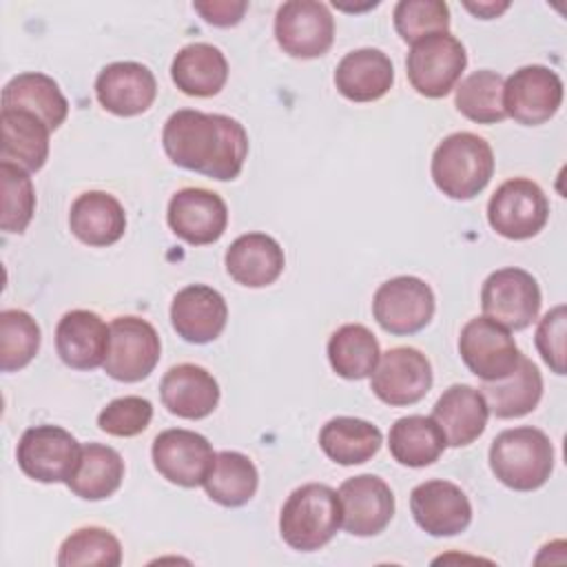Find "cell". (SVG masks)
Segmentation results:
<instances>
[{
  "instance_id": "obj_1",
  "label": "cell",
  "mask_w": 567,
  "mask_h": 567,
  "mask_svg": "<svg viewBox=\"0 0 567 567\" xmlns=\"http://www.w3.org/2000/svg\"><path fill=\"white\" fill-rule=\"evenodd\" d=\"M162 146L175 166L228 182L244 168L248 133L228 115L179 109L164 124Z\"/></svg>"
},
{
  "instance_id": "obj_2",
  "label": "cell",
  "mask_w": 567,
  "mask_h": 567,
  "mask_svg": "<svg viewBox=\"0 0 567 567\" xmlns=\"http://www.w3.org/2000/svg\"><path fill=\"white\" fill-rule=\"evenodd\" d=\"M489 467L509 489H538L554 472V445L543 430L532 425L503 430L489 445Z\"/></svg>"
},
{
  "instance_id": "obj_3",
  "label": "cell",
  "mask_w": 567,
  "mask_h": 567,
  "mask_svg": "<svg viewBox=\"0 0 567 567\" xmlns=\"http://www.w3.org/2000/svg\"><path fill=\"white\" fill-rule=\"evenodd\" d=\"M430 171L443 195L465 202L489 184L494 175V153L481 135L458 131L439 142L432 153Z\"/></svg>"
},
{
  "instance_id": "obj_4",
  "label": "cell",
  "mask_w": 567,
  "mask_h": 567,
  "mask_svg": "<svg viewBox=\"0 0 567 567\" xmlns=\"http://www.w3.org/2000/svg\"><path fill=\"white\" fill-rule=\"evenodd\" d=\"M341 527L339 494L323 483L297 487L279 514V534L297 551H317L328 545Z\"/></svg>"
},
{
  "instance_id": "obj_5",
  "label": "cell",
  "mask_w": 567,
  "mask_h": 567,
  "mask_svg": "<svg viewBox=\"0 0 567 567\" xmlns=\"http://www.w3.org/2000/svg\"><path fill=\"white\" fill-rule=\"evenodd\" d=\"M467 64L465 47L450 31L416 40L405 58L412 89L425 97H445L461 80Z\"/></svg>"
},
{
  "instance_id": "obj_6",
  "label": "cell",
  "mask_w": 567,
  "mask_h": 567,
  "mask_svg": "<svg viewBox=\"0 0 567 567\" xmlns=\"http://www.w3.org/2000/svg\"><path fill=\"white\" fill-rule=\"evenodd\" d=\"M82 445L60 425H35L18 441L20 470L38 483H66L80 463Z\"/></svg>"
},
{
  "instance_id": "obj_7",
  "label": "cell",
  "mask_w": 567,
  "mask_h": 567,
  "mask_svg": "<svg viewBox=\"0 0 567 567\" xmlns=\"http://www.w3.org/2000/svg\"><path fill=\"white\" fill-rule=\"evenodd\" d=\"M549 217V202L543 188L527 179L514 177L503 182L487 204L489 226L505 239H529L538 235Z\"/></svg>"
},
{
  "instance_id": "obj_8",
  "label": "cell",
  "mask_w": 567,
  "mask_h": 567,
  "mask_svg": "<svg viewBox=\"0 0 567 567\" xmlns=\"http://www.w3.org/2000/svg\"><path fill=\"white\" fill-rule=\"evenodd\" d=\"M109 352L104 359V372L124 383L146 379L162 354L157 330L142 317H115L109 326Z\"/></svg>"
},
{
  "instance_id": "obj_9",
  "label": "cell",
  "mask_w": 567,
  "mask_h": 567,
  "mask_svg": "<svg viewBox=\"0 0 567 567\" xmlns=\"http://www.w3.org/2000/svg\"><path fill=\"white\" fill-rule=\"evenodd\" d=\"M483 315L507 330H525L540 310L538 281L523 268L494 270L481 288Z\"/></svg>"
},
{
  "instance_id": "obj_10",
  "label": "cell",
  "mask_w": 567,
  "mask_h": 567,
  "mask_svg": "<svg viewBox=\"0 0 567 567\" xmlns=\"http://www.w3.org/2000/svg\"><path fill=\"white\" fill-rule=\"evenodd\" d=\"M372 315L390 334H414L434 317V292L423 279L412 275L388 279L374 292Z\"/></svg>"
},
{
  "instance_id": "obj_11",
  "label": "cell",
  "mask_w": 567,
  "mask_h": 567,
  "mask_svg": "<svg viewBox=\"0 0 567 567\" xmlns=\"http://www.w3.org/2000/svg\"><path fill=\"white\" fill-rule=\"evenodd\" d=\"M563 104L560 75L543 64L514 71L503 84V106L507 117L525 126L549 122Z\"/></svg>"
},
{
  "instance_id": "obj_12",
  "label": "cell",
  "mask_w": 567,
  "mask_h": 567,
  "mask_svg": "<svg viewBox=\"0 0 567 567\" xmlns=\"http://www.w3.org/2000/svg\"><path fill=\"white\" fill-rule=\"evenodd\" d=\"M275 38L292 58H321L334 42V18L323 2L288 0L277 9Z\"/></svg>"
},
{
  "instance_id": "obj_13",
  "label": "cell",
  "mask_w": 567,
  "mask_h": 567,
  "mask_svg": "<svg viewBox=\"0 0 567 567\" xmlns=\"http://www.w3.org/2000/svg\"><path fill=\"white\" fill-rule=\"evenodd\" d=\"M458 352L467 370L483 381L505 379L520 359L509 330L485 315L470 319L461 328Z\"/></svg>"
},
{
  "instance_id": "obj_14",
  "label": "cell",
  "mask_w": 567,
  "mask_h": 567,
  "mask_svg": "<svg viewBox=\"0 0 567 567\" xmlns=\"http://www.w3.org/2000/svg\"><path fill=\"white\" fill-rule=\"evenodd\" d=\"M432 388V365L427 357L410 346L390 348L379 357L370 374V390L379 401L403 408L419 403Z\"/></svg>"
},
{
  "instance_id": "obj_15",
  "label": "cell",
  "mask_w": 567,
  "mask_h": 567,
  "mask_svg": "<svg viewBox=\"0 0 567 567\" xmlns=\"http://www.w3.org/2000/svg\"><path fill=\"white\" fill-rule=\"evenodd\" d=\"M151 456L155 470L168 483L179 487L204 485L215 463V452L208 439L182 427L159 432L153 441Z\"/></svg>"
},
{
  "instance_id": "obj_16",
  "label": "cell",
  "mask_w": 567,
  "mask_h": 567,
  "mask_svg": "<svg viewBox=\"0 0 567 567\" xmlns=\"http://www.w3.org/2000/svg\"><path fill=\"white\" fill-rule=\"evenodd\" d=\"M341 527L352 536H377L394 516V494L374 474H359L341 483Z\"/></svg>"
},
{
  "instance_id": "obj_17",
  "label": "cell",
  "mask_w": 567,
  "mask_h": 567,
  "mask_svg": "<svg viewBox=\"0 0 567 567\" xmlns=\"http://www.w3.org/2000/svg\"><path fill=\"white\" fill-rule=\"evenodd\" d=\"M166 219L179 239L193 246H206L226 233L228 206L217 193L190 186L171 197Z\"/></svg>"
},
{
  "instance_id": "obj_18",
  "label": "cell",
  "mask_w": 567,
  "mask_h": 567,
  "mask_svg": "<svg viewBox=\"0 0 567 567\" xmlns=\"http://www.w3.org/2000/svg\"><path fill=\"white\" fill-rule=\"evenodd\" d=\"M410 509L416 525L430 536H456L472 523L467 494L443 478L419 483L410 494Z\"/></svg>"
},
{
  "instance_id": "obj_19",
  "label": "cell",
  "mask_w": 567,
  "mask_h": 567,
  "mask_svg": "<svg viewBox=\"0 0 567 567\" xmlns=\"http://www.w3.org/2000/svg\"><path fill=\"white\" fill-rule=\"evenodd\" d=\"M95 95L109 113L133 117L151 109L157 82L153 71L140 62H113L97 73Z\"/></svg>"
},
{
  "instance_id": "obj_20",
  "label": "cell",
  "mask_w": 567,
  "mask_h": 567,
  "mask_svg": "<svg viewBox=\"0 0 567 567\" xmlns=\"http://www.w3.org/2000/svg\"><path fill=\"white\" fill-rule=\"evenodd\" d=\"M228 321V306L221 292L206 284L182 288L171 303L173 330L188 343L215 341Z\"/></svg>"
},
{
  "instance_id": "obj_21",
  "label": "cell",
  "mask_w": 567,
  "mask_h": 567,
  "mask_svg": "<svg viewBox=\"0 0 567 567\" xmlns=\"http://www.w3.org/2000/svg\"><path fill=\"white\" fill-rule=\"evenodd\" d=\"M111 330L91 310L66 312L55 328V350L73 370H95L104 365Z\"/></svg>"
},
{
  "instance_id": "obj_22",
  "label": "cell",
  "mask_w": 567,
  "mask_h": 567,
  "mask_svg": "<svg viewBox=\"0 0 567 567\" xmlns=\"http://www.w3.org/2000/svg\"><path fill=\"white\" fill-rule=\"evenodd\" d=\"M159 396L171 414L197 421L217 408L219 385L206 368L195 363H179L164 374L159 383Z\"/></svg>"
},
{
  "instance_id": "obj_23",
  "label": "cell",
  "mask_w": 567,
  "mask_h": 567,
  "mask_svg": "<svg viewBox=\"0 0 567 567\" xmlns=\"http://www.w3.org/2000/svg\"><path fill=\"white\" fill-rule=\"evenodd\" d=\"M489 408L481 390L467 383L450 385L434 403L432 419L445 434L447 445L463 447L474 443L487 425Z\"/></svg>"
},
{
  "instance_id": "obj_24",
  "label": "cell",
  "mask_w": 567,
  "mask_h": 567,
  "mask_svg": "<svg viewBox=\"0 0 567 567\" xmlns=\"http://www.w3.org/2000/svg\"><path fill=\"white\" fill-rule=\"evenodd\" d=\"M228 275L246 288H264L279 279L286 266L284 248L266 233L239 235L226 250Z\"/></svg>"
},
{
  "instance_id": "obj_25",
  "label": "cell",
  "mask_w": 567,
  "mask_h": 567,
  "mask_svg": "<svg viewBox=\"0 0 567 567\" xmlns=\"http://www.w3.org/2000/svg\"><path fill=\"white\" fill-rule=\"evenodd\" d=\"M394 84L392 60L381 49L346 53L334 69V86L350 102H374Z\"/></svg>"
},
{
  "instance_id": "obj_26",
  "label": "cell",
  "mask_w": 567,
  "mask_h": 567,
  "mask_svg": "<svg viewBox=\"0 0 567 567\" xmlns=\"http://www.w3.org/2000/svg\"><path fill=\"white\" fill-rule=\"evenodd\" d=\"M69 228L86 246H111L126 230V213L111 193L86 190L71 204Z\"/></svg>"
},
{
  "instance_id": "obj_27",
  "label": "cell",
  "mask_w": 567,
  "mask_h": 567,
  "mask_svg": "<svg viewBox=\"0 0 567 567\" xmlns=\"http://www.w3.org/2000/svg\"><path fill=\"white\" fill-rule=\"evenodd\" d=\"M171 78L182 93L190 97H210L224 89L228 80V62L217 47L193 42L182 47L173 58Z\"/></svg>"
},
{
  "instance_id": "obj_28",
  "label": "cell",
  "mask_w": 567,
  "mask_h": 567,
  "mask_svg": "<svg viewBox=\"0 0 567 567\" xmlns=\"http://www.w3.org/2000/svg\"><path fill=\"white\" fill-rule=\"evenodd\" d=\"M2 109H18L38 115L51 131L69 115V102L58 82L44 73L27 71L11 78L2 89Z\"/></svg>"
},
{
  "instance_id": "obj_29",
  "label": "cell",
  "mask_w": 567,
  "mask_h": 567,
  "mask_svg": "<svg viewBox=\"0 0 567 567\" xmlns=\"http://www.w3.org/2000/svg\"><path fill=\"white\" fill-rule=\"evenodd\" d=\"M481 392L496 419H518L538 405L543 396V377L536 363L520 354L516 368L505 379L483 381Z\"/></svg>"
},
{
  "instance_id": "obj_30",
  "label": "cell",
  "mask_w": 567,
  "mask_h": 567,
  "mask_svg": "<svg viewBox=\"0 0 567 567\" xmlns=\"http://www.w3.org/2000/svg\"><path fill=\"white\" fill-rule=\"evenodd\" d=\"M2 162L18 164L33 173L40 171L49 157L51 128L33 113L18 109H2Z\"/></svg>"
},
{
  "instance_id": "obj_31",
  "label": "cell",
  "mask_w": 567,
  "mask_h": 567,
  "mask_svg": "<svg viewBox=\"0 0 567 567\" xmlns=\"http://www.w3.org/2000/svg\"><path fill=\"white\" fill-rule=\"evenodd\" d=\"M388 447L396 463L405 467H425L439 461L447 441L432 416L410 414L394 421L388 434Z\"/></svg>"
},
{
  "instance_id": "obj_32",
  "label": "cell",
  "mask_w": 567,
  "mask_h": 567,
  "mask_svg": "<svg viewBox=\"0 0 567 567\" xmlns=\"http://www.w3.org/2000/svg\"><path fill=\"white\" fill-rule=\"evenodd\" d=\"M383 443L381 430L354 416H334L319 432V445L326 456L339 465H359L370 461Z\"/></svg>"
},
{
  "instance_id": "obj_33",
  "label": "cell",
  "mask_w": 567,
  "mask_h": 567,
  "mask_svg": "<svg viewBox=\"0 0 567 567\" xmlns=\"http://www.w3.org/2000/svg\"><path fill=\"white\" fill-rule=\"evenodd\" d=\"M124 478V461L117 450L102 443H84L75 474L66 487L84 501L109 498Z\"/></svg>"
},
{
  "instance_id": "obj_34",
  "label": "cell",
  "mask_w": 567,
  "mask_h": 567,
  "mask_svg": "<svg viewBox=\"0 0 567 567\" xmlns=\"http://www.w3.org/2000/svg\"><path fill=\"white\" fill-rule=\"evenodd\" d=\"M259 485V474L255 463L233 450H224L215 454V463L210 474L204 481V489L210 501L224 507H241L246 505Z\"/></svg>"
},
{
  "instance_id": "obj_35",
  "label": "cell",
  "mask_w": 567,
  "mask_h": 567,
  "mask_svg": "<svg viewBox=\"0 0 567 567\" xmlns=\"http://www.w3.org/2000/svg\"><path fill=\"white\" fill-rule=\"evenodd\" d=\"M379 357L381 350L377 337L361 323H346L328 339V361L332 370L348 381L370 377Z\"/></svg>"
},
{
  "instance_id": "obj_36",
  "label": "cell",
  "mask_w": 567,
  "mask_h": 567,
  "mask_svg": "<svg viewBox=\"0 0 567 567\" xmlns=\"http://www.w3.org/2000/svg\"><path fill=\"white\" fill-rule=\"evenodd\" d=\"M503 75L489 69L470 73L454 91V106L476 124H496L507 117L503 106Z\"/></svg>"
},
{
  "instance_id": "obj_37",
  "label": "cell",
  "mask_w": 567,
  "mask_h": 567,
  "mask_svg": "<svg viewBox=\"0 0 567 567\" xmlns=\"http://www.w3.org/2000/svg\"><path fill=\"white\" fill-rule=\"evenodd\" d=\"M40 348V326L35 319L18 308L0 312V368L13 372L24 368Z\"/></svg>"
},
{
  "instance_id": "obj_38",
  "label": "cell",
  "mask_w": 567,
  "mask_h": 567,
  "mask_svg": "<svg viewBox=\"0 0 567 567\" xmlns=\"http://www.w3.org/2000/svg\"><path fill=\"white\" fill-rule=\"evenodd\" d=\"M122 563L120 540L104 527H82L64 538L58 554L60 567L104 565L117 567Z\"/></svg>"
},
{
  "instance_id": "obj_39",
  "label": "cell",
  "mask_w": 567,
  "mask_h": 567,
  "mask_svg": "<svg viewBox=\"0 0 567 567\" xmlns=\"http://www.w3.org/2000/svg\"><path fill=\"white\" fill-rule=\"evenodd\" d=\"M2 179V230L24 233L35 213V190L29 171L11 162H0Z\"/></svg>"
},
{
  "instance_id": "obj_40",
  "label": "cell",
  "mask_w": 567,
  "mask_h": 567,
  "mask_svg": "<svg viewBox=\"0 0 567 567\" xmlns=\"http://www.w3.org/2000/svg\"><path fill=\"white\" fill-rule=\"evenodd\" d=\"M394 29L401 40H416L450 31V7L443 0H401L394 7Z\"/></svg>"
},
{
  "instance_id": "obj_41",
  "label": "cell",
  "mask_w": 567,
  "mask_h": 567,
  "mask_svg": "<svg viewBox=\"0 0 567 567\" xmlns=\"http://www.w3.org/2000/svg\"><path fill=\"white\" fill-rule=\"evenodd\" d=\"M153 419V405L142 396H120L113 399L97 414V427L111 436H137L142 434Z\"/></svg>"
},
{
  "instance_id": "obj_42",
  "label": "cell",
  "mask_w": 567,
  "mask_h": 567,
  "mask_svg": "<svg viewBox=\"0 0 567 567\" xmlns=\"http://www.w3.org/2000/svg\"><path fill=\"white\" fill-rule=\"evenodd\" d=\"M565 332H567V315L565 306L551 308L536 328V348L543 361L556 374H565Z\"/></svg>"
},
{
  "instance_id": "obj_43",
  "label": "cell",
  "mask_w": 567,
  "mask_h": 567,
  "mask_svg": "<svg viewBox=\"0 0 567 567\" xmlns=\"http://www.w3.org/2000/svg\"><path fill=\"white\" fill-rule=\"evenodd\" d=\"M193 9L208 22L215 27H233L237 24L246 9L248 2L244 0H208V2H193Z\"/></svg>"
},
{
  "instance_id": "obj_44",
  "label": "cell",
  "mask_w": 567,
  "mask_h": 567,
  "mask_svg": "<svg viewBox=\"0 0 567 567\" xmlns=\"http://www.w3.org/2000/svg\"><path fill=\"white\" fill-rule=\"evenodd\" d=\"M507 7H509V2H478V4H474V2H465V9H467V11H472L474 16L483 18V20H492V18L501 16Z\"/></svg>"
}]
</instances>
